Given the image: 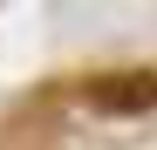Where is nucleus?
Segmentation results:
<instances>
[{"label": "nucleus", "mask_w": 157, "mask_h": 150, "mask_svg": "<svg viewBox=\"0 0 157 150\" xmlns=\"http://www.w3.org/2000/svg\"><path fill=\"white\" fill-rule=\"evenodd\" d=\"M89 109H102V116H144V109H157V75L150 68L96 75L89 82Z\"/></svg>", "instance_id": "nucleus-1"}]
</instances>
